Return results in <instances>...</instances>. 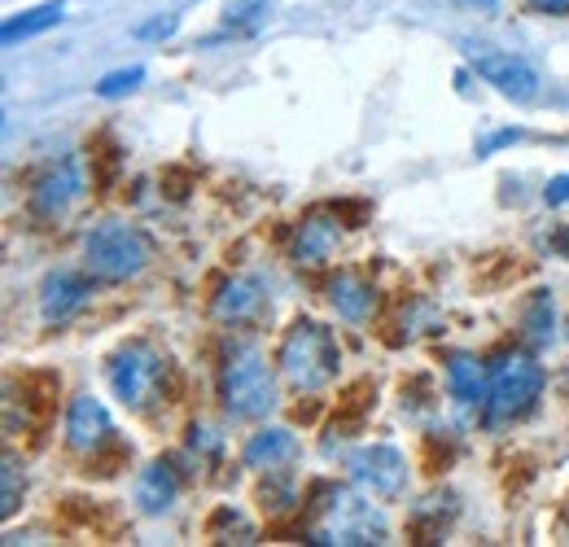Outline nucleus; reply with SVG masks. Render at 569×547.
I'll return each mask as SVG.
<instances>
[{
	"mask_svg": "<svg viewBox=\"0 0 569 547\" xmlns=\"http://www.w3.org/2000/svg\"><path fill=\"white\" fill-rule=\"evenodd\" d=\"M110 386L114 395L128 404V408H149L158 399V386H162V355L153 346L132 342L123 346L114 359H110Z\"/></svg>",
	"mask_w": 569,
	"mask_h": 547,
	"instance_id": "6",
	"label": "nucleus"
},
{
	"mask_svg": "<svg viewBox=\"0 0 569 547\" xmlns=\"http://www.w3.org/2000/svg\"><path fill=\"white\" fill-rule=\"evenodd\" d=\"M526 338L535 346H548L557 338V316H552V294L535 289V298L526 302Z\"/></svg>",
	"mask_w": 569,
	"mask_h": 547,
	"instance_id": "19",
	"label": "nucleus"
},
{
	"mask_svg": "<svg viewBox=\"0 0 569 547\" xmlns=\"http://www.w3.org/2000/svg\"><path fill=\"white\" fill-rule=\"evenodd\" d=\"M338 241H342V228L329 215H307L298 223V232H293V250L289 255H293L298 268H320V263L333 259Z\"/></svg>",
	"mask_w": 569,
	"mask_h": 547,
	"instance_id": "11",
	"label": "nucleus"
},
{
	"mask_svg": "<svg viewBox=\"0 0 569 547\" xmlns=\"http://www.w3.org/2000/svg\"><path fill=\"white\" fill-rule=\"evenodd\" d=\"M144 83V67H128V70H110L101 83H97V97H128Z\"/></svg>",
	"mask_w": 569,
	"mask_h": 547,
	"instance_id": "21",
	"label": "nucleus"
},
{
	"mask_svg": "<svg viewBox=\"0 0 569 547\" xmlns=\"http://www.w3.org/2000/svg\"><path fill=\"white\" fill-rule=\"evenodd\" d=\"M0 517H13L18 513V504H22V469H18V460L13 456H4V469H0Z\"/></svg>",
	"mask_w": 569,
	"mask_h": 547,
	"instance_id": "20",
	"label": "nucleus"
},
{
	"mask_svg": "<svg viewBox=\"0 0 569 547\" xmlns=\"http://www.w3.org/2000/svg\"><path fill=\"white\" fill-rule=\"evenodd\" d=\"M214 320L223 325H246L263 311V280L259 276H232L219 294H214Z\"/></svg>",
	"mask_w": 569,
	"mask_h": 547,
	"instance_id": "13",
	"label": "nucleus"
},
{
	"mask_svg": "<svg viewBox=\"0 0 569 547\" xmlns=\"http://www.w3.org/2000/svg\"><path fill=\"white\" fill-rule=\"evenodd\" d=\"M176 31H180V13H158V18L141 22L132 36H137V40H171Z\"/></svg>",
	"mask_w": 569,
	"mask_h": 547,
	"instance_id": "22",
	"label": "nucleus"
},
{
	"mask_svg": "<svg viewBox=\"0 0 569 547\" xmlns=\"http://www.w3.org/2000/svg\"><path fill=\"white\" fill-rule=\"evenodd\" d=\"M88 294H92L88 276L79 272L44 276V285H40V316H44V325H67L74 311L88 302Z\"/></svg>",
	"mask_w": 569,
	"mask_h": 547,
	"instance_id": "10",
	"label": "nucleus"
},
{
	"mask_svg": "<svg viewBox=\"0 0 569 547\" xmlns=\"http://www.w3.org/2000/svg\"><path fill=\"white\" fill-rule=\"evenodd\" d=\"M293 456H298V438H293L289 429H259V434L241 447L246 469H259V474H277Z\"/></svg>",
	"mask_w": 569,
	"mask_h": 547,
	"instance_id": "14",
	"label": "nucleus"
},
{
	"mask_svg": "<svg viewBox=\"0 0 569 547\" xmlns=\"http://www.w3.org/2000/svg\"><path fill=\"white\" fill-rule=\"evenodd\" d=\"M465 58L473 62V70L487 83H496V92H503L508 101H535L539 97V70L526 58L491 49V44H473V40H465Z\"/></svg>",
	"mask_w": 569,
	"mask_h": 547,
	"instance_id": "7",
	"label": "nucleus"
},
{
	"mask_svg": "<svg viewBox=\"0 0 569 547\" xmlns=\"http://www.w3.org/2000/svg\"><path fill=\"white\" fill-rule=\"evenodd\" d=\"M149 263V241L132 223H97L83 241V268L92 280H106V285H123L141 272Z\"/></svg>",
	"mask_w": 569,
	"mask_h": 547,
	"instance_id": "4",
	"label": "nucleus"
},
{
	"mask_svg": "<svg viewBox=\"0 0 569 547\" xmlns=\"http://www.w3.org/2000/svg\"><path fill=\"white\" fill-rule=\"evenodd\" d=\"M189 447L202 451V456H219V451H223V438L214 434L211 425H193V429H189Z\"/></svg>",
	"mask_w": 569,
	"mask_h": 547,
	"instance_id": "23",
	"label": "nucleus"
},
{
	"mask_svg": "<svg viewBox=\"0 0 569 547\" xmlns=\"http://www.w3.org/2000/svg\"><path fill=\"white\" fill-rule=\"evenodd\" d=\"M79 193H83L79 167H74V158H62V162H53V167L31 185V215H36V219H62Z\"/></svg>",
	"mask_w": 569,
	"mask_h": 547,
	"instance_id": "9",
	"label": "nucleus"
},
{
	"mask_svg": "<svg viewBox=\"0 0 569 547\" xmlns=\"http://www.w3.org/2000/svg\"><path fill=\"white\" fill-rule=\"evenodd\" d=\"M106 438H110V411H106V404L92 399V395L71 399V408H67V442H71L74 451H97Z\"/></svg>",
	"mask_w": 569,
	"mask_h": 547,
	"instance_id": "12",
	"label": "nucleus"
},
{
	"mask_svg": "<svg viewBox=\"0 0 569 547\" xmlns=\"http://www.w3.org/2000/svg\"><path fill=\"white\" fill-rule=\"evenodd\" d=\"M347 469H351V478H356L368 495H377V499H399L403 486H408V460H403V451L390 447V442H372V447L351 451Z\"/></svg>",
	"mask_w": 569,
	"mask_h": 547,
	"instance_id": "8",
	"label": "nucleus"
},
{
	"mask_svg": "<svg viewBox=\"0 0 569 547\" xmlns=\"http://www.w3.org/2000/svg\"><path fill=\"white\" fill-rule=\"evenodd\" d=\"M530 9H539V13H569V0H530Z\"/></svg>",
	"mask_w": 569,
	"mask_h": 547,
	"instance_id": "26",
	"label": "nucleus"
},
{
	"mask_svg": "<svg viewBox=\"0 0 569 547\" xmlns=\"http://www.w3.org/2000/svg\"><path fill=\"white\" fill-rule=\"evenodd\" d=\"M176 495H180V481L171 474V465H149L141 478H137V504H141L144 513H167L171 504H176Z\"/></svg>",
	"mask_w": 569,
	"mask_h": 547,
	"instance_id": "18",
	"label": "nucleus"
},
{
	"mask_svg": "<svg viewBox=\"0 0 569 547\" xmlns=\"http://www.w3.org/2000/svg\"><path fill=\"white\" fill-rule=\"evenodd\" d=\"M469 4H478V9H496L499 0H469Z\"/></svg>",
	"mask_w": 569,
	"mask_h": 547,
	"instance_id": "27",
	"label": "nucleus"
},
{
	"mask_svg": "<svg viewBox=\"0 0 569 547\" xmlns=\"http://www.w3.org/2000/svg\"><path fill=\"white\" fill-rule=\"evenodd\" d=\"M363 495H356L351 486H320L316 490V504H311L307 544H342V547L386 544V517Z\"/></svg>",
	"mask_w": 569,
	"mask_h": 547,
	"instance_id": "1",
	"label": "nucleus"
},
{
	"mask_svg": "<svg viewBox=\"0 0 569 547\" xmlns=\"http://www.w3.org/2000/svg\"><path fill=\"white\" fill-rule=\"evenodd\" d=\"M487 386L491 381H487V372H482V364L473 355H465V350L447 355V390H451L456 404H465V408L482 404L487 399Z\"/></svg>",
	"mask_w": 569,
	"mask_h": 547,
	"instance_id": "16",
	"label": "nucleus"
},
{
	"mask_svg": "<svg viewBox=\"0 0 569 547\" xmlns=\"http://www.w3.org/2000/svg\"><path fill=\"white\" fill-rule=\"evenodd\" d=\"M512 140H521V132H517V128H503V132H496L491 140H482V145H478V158L496 153V149H503V145H512Z\"/></svg>",
	"mask_w": 569,
	"mask_h": 547,
	"instance_id": "25",
	"label": "nucleus"
},
{
	"mask_svg": "<svg viewBox=\"0 0 569 547\" xmlns=\"http://www.w3.org/2000/svg\"><path fill=\"white\" fill-rule=\"evenodd\" d=\"M372 302H377V289L356 272H338L329 280V307L342 316V320H368V311H372Z\"/></svg>",
	"mask_w": 569,
	"mask_h": 547,
	"instance_id": "15",
	"label": "nucleus"
},
{
	"mask_svg": "<svg viewBox=\"0 0 569 547\" xmlns=\"http://www.w3.org/2000/svg\"><path fill=\"white\" fill-rule=\"evenodd\" d=\"M543 395V364H535L530 355H503L491 368V386H487V420L503 425L517 420L521 411L535 408V399Z\"/></svg>",
	"mask_w": 569,
	"mask_h": 547,
	"instance_id": "5",
	"label": "nucleus"
},
{
	"mask_svg": "<svg viewBox=\"0 0 569 547\" xmlns=\"http://www.w3.org/2000/svg\"><path fill=\"white\" fill-rule=\"evenodd\" d=\"M219 399L232 420H259L277 408V377L254 342H228L219 364Z\"/></svg>",
	"mask_w": 569,
	"mask_h": 547,
	"instance_id": "2",
	"label": "nucleus"
},
{
	"mask_svg": "<svg viewBox=\"0 0 569 547\" xmlns=\"http://www.w3.org/2000/svg\"><path fill=\"white\" fill-rule=\"evenodd\" d=\"M277 364L298 395H316V390L333 386V377L342 368V346L333 338V329H325L320 320H298L281 338Z\"/></svg>",
	"mask_w": 569,
	"mask_h": 547,
	"instance_id": "3",
	"label": "nucleus"
},
{
	"mask_svg": "<svg viewBox=\"0 0 569 547\" xmlns=\"http://www.w3.org/2000/svg\"><path fill=\"white\" fill-rule=\"evenodd\" d=\"M62 18H67V4H62V0H44V4L27 9V13H13V18L0 27V40H4V44H18V40H31V36H44V31L58 27Z\"/></svg>",
	"mask_w": 569,
	"mask_h": 547,
	"instance_id": "17",
	"label": "nucleus"
},
{
	"mask_svg": "<svg viewBox=\"0 0 569 547\" xmlns=\"http://www.w3.org/2000/svg\"><path fill=\"white\" fill-rule=\"evenodd\" d=\"M543 202H548V206H569V176H552V180H548Z\"/></svg>",
	"mask_w": 569,
	"mask_h": 547,
	"instance_id": "24",
	"label": "nucleus"
}]
</instances>
